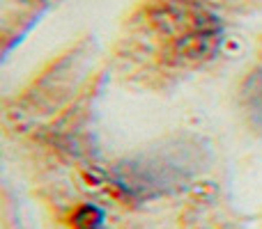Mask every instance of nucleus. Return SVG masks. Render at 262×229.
Listing matches in <instances>:
<instances>
[{
	"label": "nucleus",
	"instance_id": "obj_1",
	"mask_svg": "<svg viewBox=\"0 0 262 229\" xmlns=\"http://www.w3.org/2000/svg\"><path fill=\"white\" fill-rule=\"evenodd\" d=\"M74 229H106V213L97 204H83L72 218Z\"/></svg>",
	"mask_w": 262,
	"mask_h": 229
}]
</instances>
